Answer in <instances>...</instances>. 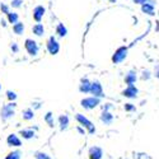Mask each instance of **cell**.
Here are the masks:
<instances>
[{
    "label": "cell",
    "instance_id": "cell-18",
    "mask_svg": "<svg viewBox=\"0 0 159 159\" xmlns=\"http://www.w3.org/2000/svg\"><path fill=\"white\" fill-rule=\"evenodd\" d=\"M32 32H33V34L37 36V37H42V36L45 34V27H43V24H41V23L34 24L33 28H32Z\"/></svg>",
    "mask_w": 159,
    "mask_h": 159
},
{
    "label": "cell",
    "instance_id": "cell-10",
    "mask_svg": "<svg viewBox=\"0 0 159 159\" xmlns=\"http://www.w3.org/2000/svg\"><path fill=\"white\" fill-rule=\"evenodd\" d=\"M45 13H46V9L42 7V5H37L34 7L33 9V19L37 22V23H41L43 16H45Z\"/></svg>",
    "mask_w": 159,
    "mask_h": 159
},
{
    "label": "cell",
    "instance_id": "cell-9",
    "mask_svg": "<svg viewBox=\"0 0 159 159\" xmlns=\"http://www.w3.org/2000/svg\"><path fill=\"white\" fill-rule=\"evenodd\" d=\"M7 144L9 147H14V148H20L22 147V140L17 134H10L7 138Z\"/></svg>",
    "mask_w": 159,
    "mask_h": 159
},
{
    "label": "cell",
    "instance_id": "cell-36",
    "mask_svg": "<svg viewBox=\"0 0 159 159\" xmlns=\"http://www.w3.org/2000/svg\"><path fill=\"white\" fill-rule=\"evenodd\" d=\"M117 0H110V3H116Z\"/></svg>",
    "mask_w": 159,
    "mask_h": 159
},
{
    "label": "cell",
    "instance_id": "cell-32",
    "mask_svg": "<svg viewBox=\"0 0 159 159\" xmlns=\"http://www.w3.org/2000/svg\"><path fill=\"white\" fill-rule=\"evenodd\" d=\"M148 2H150V0H134V3H135V4H140V5H143V4H145V3H148Z\"/></svg>",
    "mask_w": 159,
    "mask_h": 159
},
{
    "label": "cell",
    "instance_id": "cell-8",
    "mask_svg": "<svg viewBox=\"0 0 159 159\" xmlns=\"http://www.w3.org/2000/svg\"><path fill=\"white\" fill-rule=\"evenodd\" d=\"M124 97L129 98V99H134V98H138V94H139V89L135 87V85H127L121 93Z\"/></svg>",
    "mask_w": 159,
    "mask_h": 159
},
{
    "label": "cell",
    "instance_id": "cell-13",
    "mask_svg": "<svg viewBox=\"0 0 159 159\" xmlns=\"http://www.w3.org/2000/svg\"><path fill=\"white\" fill-rule=\"evenodd\" d=\"M113 118H115V117H113V115H112L110 111H102L99 120H101V122L104 124V125H111V124L113 122Z\"/></svg>",
    "mask_w": 159,
    "mask_h": 159
},
{
    "label": "cell",
    "instance_id": "cell-14",
    "mask_svg": "<svg viewBox=\"0 0 159 159\" xmlns=\"http://www.w3.org/2000/svg\"><path fill=\"white\" fill-rule=\"evenodd\" d=\"M90 88H92V82L88 78H83L80 80V84H79V90L82 93H90Z\"/></svg>",
    "mask_w": 159,
    "mask_h": 159
},
{
    "label": "cell",
    "instance_id": "cell-27",
    "mask_svg": "<svg viewBox=\"0 0 159 159\" xmlns=\"http://www.w3.org/2000/svg\"><path fill=\"white\" fill-rule=\"evenodd\" d=\"M152 78V73L149 70H143L141 73V80H149Z\"/></svg>",
    "mask_w": 159,
    "mask_h": 159
},
{
    "label": "cell",
    "instance_id": "cell-35",
    "mask_svg": "<svg viewBox=\"0 0 159 159\" xmlns=\"http://www.w3.org/2000/svg\"><path fill=\"white\" fill-rule=\"evenodd\" d=\"M76 130H78V132H79V134H82V135H84V132H85V130L82 127V126H78L76 127Z\"/></svg>",
    "mask_w": 159,
    "mask_h": 159
},
{
    "label": "cell",
    "instance_id": "cell-20",
    "mask_svg": "<svg viewBox=\"0 0 159 159\" xmlns=\"http://www.w3.org/2000/svg\"><path fill=\"white\" fill-rule=\"evenodd\" d=\"M56 34L59 37H61V38L68 34V28L64 25V23H59L57 24V27H56Z\"/></svg>",
    "mask_w": 159,
    "mask_h": 159
},
{
    "label": "cell",
    "instance_id": "cell-12",
    "mask_svg": "<svg viewBox=\"0 0 159 159\" xmlns=\"http://www.w3.org/2000/svg\"><path fill=\"white\" fill-rule=\"evenodd\" d=\"M141 11L144 13V14H147V16H154L155 14V5H154V3L152 2H148V3H145V4H143L141 5Z\"/></svg>",
    "mask_w": 159,
    "mask_h": 159
},
{
    "label": "cell",
    "instance_id": "cell-23",
    "mask_svg": "<svg viewBox=\"0 0 159 159\" xmlns=\"http://www.w3.org/2000/svg\"><path fill=\"white\" fill-rule=\"evenodd\" d=\"M8 22L14 25L16 23H18V22H19V16L17 14V13H14V11H13V13L10 11L9 14H8Z\"/></svg>",
    "mask_w": 159,
    "mask_h": 159
},
{
    "label": "cell",
    "instance_id": "cell-24",
    "mask_svg": "<svg viewBox=\"0 0 159 159\" xmlns=\"http://www.w3.org/2000/svg\"><path fill=\"white\" fill-rule=\"evenodd\" d=\"M20 158H22L20 150H13V152H10V153L5 157V159H20Z\"/></svg>",
    "mask_w": 159,
    "mask_h": 159
},
{
    "label": "cell",
    "instance_id": "cell-2",
    "mask_svg": "<svg viewBox=\"0 0 159 159\" xmlns=\"http://www.w3.org/2000/svg\"><path fill=\"white\" fill-rule=\"evenodd\" d=\"M75 120L79 122V125L80 126H83L90 135H93L94 132H96V126L93 125V122H92L89 118H87L84 115H82V113H76L75 115Z\"/></svg>",
    "mask_w": 159,
    "mask_h": 159
},
{
    "label": "cell",
    "instance_id": "cell-29",
    "mask_svg": "<svg viewBox=\"0 0 159 159\" xmlns=\"http://www.w3.org/2000/svg\"><path fill=\"white\" fill-rule=\"evenodd\" d=\"M0 10H2L3 13H4V14H9V13H10V10H9V7L7 5V4H4V3H2V4H0Z\"/></svg>",
    "mask_w": 159,
    "mask_h": 159
},
{
    "label": "cell",
    "instance_id": "cell-1",
    "mask_svg": "<svg viewBox=\"0 0 159 159\" xmlns=\"http://www.w3.org/2000/svg\"><path fill=\"white\" fill-rule=\"evenodd\" d=\"M16 107L17 104L16 102H9L8 104L3 106L2 110H0V117H2L3 121H8L16 115Z\"/></svg>",
    "mask_w": 159,
    "mask_h": 159
},
{
    "label": "cell",
    "instance_id": "cell-11",
    "mask_svg": "<svg viewBox=\"0 0 159 159\" xmlns=\"http://www.w3.org/2000/svg\"><path fill=\"white\" fill-rule=\"evenodd\" d=\"M89 159H102L103 158V150L99 147H92L88 150Z\"/></svg>",
    "mask_w": 159,
    "mask_h": 159
},
{
    "label": "cell",
    "instance_id": "cell-28",
    "mask_svg": "<svg viewBox=\"0 0 159 159\" xmlns=\"http://www.w3.org/2000/svg\"><path fill=\"white\" fill-rule=\"evenodd\" d=\"M135 110H136L135 104H132V103H125V111L126 112H134Z\"/></svg>",
    "mask_w": 159,
    "mask_h": 159
},
{
    "label": "cell",
    "instance_id": "cell-33",
    "mask_svg": "<svg viewBox=\"0 0 159 159\" xmlns=\"http://www.w3.org/2000/svg\"><path fill=\"white\" fill-rule=\"evenodd\" d=\"M154 75H155V78L159 79V65L155 66V69H154Z\"/></svg>",
    "mask_w": 159,
    "mask_h": 159
},
{
    "label": "cell",
    "instance_id": "cell-34",
    "mask_svg": "<svg viewBox=\"0 0 159 159\" xmlns=\"http://www.w3.org/2000/svg\"><path fill=\"white\" fill-rule=\"evenodd\" d=\"M111 108H112V104H111V103H107V104H106L104 107H103V111H110Z\"/></svg>",
    "mask_w": 159,
    "mask_h": 159
},
{
    "label": "cell",
    "instance_id": "cell-7",
    "mask_svg": "<svg viewBox=\"0 0 159 159\" xmlns=\"http://www.w3.org/2000/svg\"><path fill=\"white\" fill-rule=\"evenodd\" d=\"M90 94H92V97H96V98H99V99L104 97V92H103V88H102V84H101L99 80L92 82Z\"/></svg>",
    "mask_w": 159,
    "mask_h": 159
},
{
    "label": "cell",
    "instance_id": "cell-31",
    "mask_svg": "<svg viewBox=\"0 0 159 159\" xmlns=\"http://www.w3.org/2000/svg\"><path fill=\"white\" fill-rule=\"evenodd\" d=\"M10 48H11V51L14 52V54H17V52L19 51V47H18V45H17V43H13V45L10 46Z\"/></svg>",
    "mask_w": 159,
    "mask_h": 159
},
{
    "label": "cell",
    "instance_id": "cell-3",
    "mask_svg": "<svg viewBox=\"0 0 159 159\" xmlns=\"http://www.w3.org/2000/svg\"><path fill=\"white\" fill-rule=\"evenodd\" d=\"M127 52H129V47L127 46H121V47H118L116 51H115V54L112 55L111 60L113 64H121L122 61L126 60L127 57Z\"/></svg>",
    "mask_w": 159,
    "mask_h": 159
},
{
    "label": "cell",
    "instance_id": "cell-16",
    "mask_svg": "<svg viewBox=\"0 0 159 159\" xmlns=\"http://www.w3.org/2000/svg\"><path fill=\"white\" fill-rule=\"evenodd\" d=\"M69 122H70V120H69V117L66 115L59 116V127H60L61 131H64V130H66L69 127Z\"/></svg>",
    "mask_w": 159,
    "mask_h": 159
},
{
    "label": "cell",
    "instance_id": "cell-4",
    "mask_svg": "<svg viewBox=\"0 0 159 159\" xmlns=\"http://www.w3.org/2000/svg\"><path fill=\"white\" fill-rule=\"evenodd\" d=\"M101 103V99L99 98H96V97H87V98H83L80 101V106L84 108V110H94L96 107H98Z\"/></svg>",
    "mask_w": 159,
    "mask_h": 159
},
{
    "label": "cell",
    "instance_id": "cell-19",
    "mask_svg": "<svg viewBox=\"0 0 159 159\" xmlns=\"http://www.w3.org/2000/svg\"><path fill=\"white\" fill-rule=\"evenodd\" d=\"M22 117H23L24 121H31V120H33V118H34V112H33V110H31V108L24 110V111L22 112Z\"/></svg>",
    "mask_w": 159,
    "mask_h": 159
},
{
    "label": "cell",
    "instance_id": "cell-37",
    "mask_svg": "<svg viewBox=\"0 0 159 159\" xmlns=\"http://www.w3.org/2000/svg\"><path fill=\"white\" fill-rule=\"evenodd\" d=\"M0 90H2V85H0Z\"/></svg>",
    "mask_w": 159,
    "mask_h": 159
},
{
    "label": "cell",
    "instance_id": "cell-5",
    "mask_svg": "<svg viewBox=\"0 0 159 159\" xmlns=\"http://www.w3.org/2000/svg\"><path fill=\"white\" fill-rule=\"evenodd\" d=\"M24 48L25 51L28 52L30 56H37L38 51H39V47H38V43L32 38H27L24 41Z\"/></svg>",
    "mask_w": 159,
    "mask_h": 159
},
{
    "label": "cell",
    "instance_id": "cell-21",
    "mask_svg": "<svg viewBox=\"0 0 159 159\" xmlns=\"http://www.w3.org/2000/svg\"><path fill=\"white\" fill-rule=\"evenodd\" d=\"M45 121L50 127H54L55 126V120H54V113L52 112H47L45 115Z\"/></svg>",
    "mask_w": 159,
    "mask_h": 159
},
{
    "label": "cell",
    "instance_id": "cell-6",
    "mask_svg": "<svg viewBox=\"0 0 159 159\" xmlns=\"http://www.w3.org/2000/svg\"><path fill=\"white\" fill-rule=\"evenodd\" d=\"M46 46H47V51H48L50 55H57L59 54V51H60V43L57 42V39L54 36L48 37Z\"/></svg>",
    "mask_w": 159,
    "mask_h": 159
},
{
    "label": "cell",
    "instance_id": "cell-15",
    "mask_svg": "<svg viewBox=\"0 0 159 159\" xmlns=\"http://www.w3.org/2000/svg\"><path fill=\"white\" fill-rule=\"evenodd\" d=\"M136 79H138L136 71H135V70H130V71L125 75V83H126L127 85H135Z\"/></svg>",
    "mask_w": 159,
    "mask_h": 159
},
{
    "label": "cell",
    "instance_id": "cell-25",
    "mask_svg": "<svg viewBox=\"0 0 159 159\" xmlns=\"http://www.w3.org/2000/svg\"><path fill=\"white\" fill-rule=\"evenodd\" d=\"M7 98L10 101V102H16L17 99V93L13 90H7Z\"/></svg>",
    "mask_w": 159,
    "mask_h": 159
},
{
    "label": "cell",
    "instance_id": "cell-26",
    "mask_svg": "<svg viewBox=\"0 0 159 159\" xmlns=\"http://www.w3.org/2000/svg\"><path fill=\"white\" fill-rule=\"evenodd\" d=\"M34 157H36V159H51V157L43 152H36Z\"/></svg>",
    "mask_w": 159,
    "mask_h": 159
},
{
    "label": "cell",
    "instance_id": "cell-22",
    "mask_svg": "<svg viewBox=\"0 0 159 159\" xmlns=\"http://www.w3.org/2000/svg\"><path fill=\"white\" fill-rule=\"evenodd\" d=\"M13 31H14V33H16V34L20 36V34L24 32V24H23L22 22L16 23L14 25H13Z\"/></svg>",
    "mask_w": 159,
    "mask_h": 159
},
{
    "label": "cell",
    "instance_id": "cell-17",
    "mask_svg": "<svg viewBox=\"0 0 159 159\" xmlns=\"http://www.w3.org/2000/svg\"><path fill=\"white\" fill-rule=\"evenodd\" d=\"M19 135L23 138V139H25V140H31V139H33L34 138V131L32 130V129H23V130H20L19 131Z\"/></svg>",
    "mask_w": 159,
    "mask_h": 159
},
{
    "label": "cell",
    "instance_id": "cell-30",
    "mask_svg": "<svg viewBox=\"0 0 159 159\" xmlns=\"http://www.w3.org/2000/svg\"><path fill=\"white\" fill-rule=\"evenodd\" d=\"M23 4V0H11V7L13 8H20Z\"/></svg>",
    "mask_w": 159,
    "mask_h": 159
}]
</instances>
